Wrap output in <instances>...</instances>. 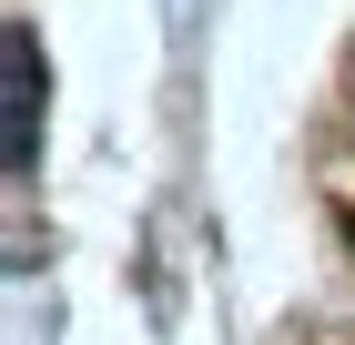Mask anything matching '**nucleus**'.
<instances>
[{"label":"nucleus","instance_id":"f257e3e1","mask_svg":"<svg viewBox=\"0 0 355 345\" xmlns=\"http://www.w3.org/2000/svg\"><path fill=\"white\" fill-rule=\"evenodd\" d=\"M31 142H41V41L10 31V162L31 173Z\"/></svg>","mask_w":355,"mask_h":345}]
</instances>
